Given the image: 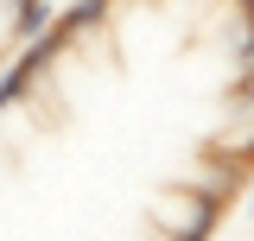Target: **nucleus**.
Returning a JSON list of instances; mask_svg holds the SVG:
<instances>
[{
	"label": "nucleus",
	"mask_w": 254,
	"mask_h": 241,
	"mask_svg": "<svg viewBox=\"0 0 254 241\" xmlns=\"http://www.w3.org/2000/svg\"><path fill=\"white\" fill-rule=\"evenodd\" d=\"M235 63H242V70H254V13L242 19V45H235Z\"/></svg>",
	"instance_id": "7ed1b4c3"
},
{
	"label": "nucleus",
	"mask_w": 254,
	"mask_h": 241,
	"mask_svg": "<svg viewBox=\"0 0 254 241\" xmlns=\"http://www.w3.org/2000/svg\"><path fill=\"white\" fill-rule=\"evenodd\" d=\"M235 6H242V19H248V13H254V0H235Z\"/></svg>",
	"instance_id": "20e7f679"
},
{
	"label": "nucleus",
	"mask_w": 254,
	"mask_h": 241,
	"mask_svg": "<svg viewBox=\"0 0 254 241\" xmlns=\"http://www.w3.org/2000/svg\"><path fill=\"white\" fill-rule=\"evenodd\" d=\"M108 13H115V0H70L64 13H51V19L76 38V32H102V26H108Z\"/></svg>",
	"instance_id": "f257e3e1"
},
{
	"label": "nucleus",
	"mask_w": 254,
	"mask_h": 241,
	"mask_svg": "<svg viewBox=\"0 0 254 241\" xmlns=\"http://www.w3.org/2000/svg\"><path fill=\"white\" fill-rule=\"evenodd\" d=\"M248 216H254V197H248Z\"/></svg>",
	"instance_id": "39448f33"
},
{
	"label": "nucleus",
	"mask_w": 254,
	"mask_h": 241,
	"mask_svg": "<svg viewBox=\"0 0 254 241\" xmlns=\"http://www.w3.org/2000/svg\"><path fill=\"white\" fill-rule=\"evenodd\" d=\"M51 26V0H13V13H6V38L19 45V38H32V32Z\"/></svg>",
	"instance_id": "f03ea898"
}]
</instances>
